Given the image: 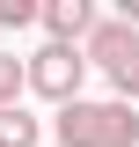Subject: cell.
Segmentation results:
<instances>
[{
	"label": "cell",
	"mask_w": 139,
	"mask_h": 147,
	"mask_svg": "<svg viewBox=\"0 0 139 147\" xmlns=\"http://www.w3.org/2000/svg\"><path fill=\"white\" fill-rule=\"evenodd\" d=\"M81 66H88V59L73 52V44H44V52L29 59V88L66 110V103H81Z\"/></svg>",
	"instance_id": "obj_1"
},
{
	"label": "cell",
	"mask_w": 139,
	"mask_h": 147,
	"mask_svg": "<svg viewBox=\"0 0 139 147\" xmlns=\"http://www.w3.org/2000/svg\"><path fill=\"white\" fill-rule=\"evenodd\" d=\"M37 22L51 30V44H73V37L95 30V7L88 0H51V7H37Z\"/></svg>",
	"instance_id": "obj_2"
},
{
	"label": "cell",
	"mask_w": 139,
	"mask_h": 147,
	"mask_svg": "<svg viewBox=\"0 0 139 147\" xmlns=\"http://www.w3.org/2000/svg\"><path fill=\"white\" fill-rule=\"evenodd\" d=\"M51 132H59V147H103V103H66Z\"/></svg>",
	"instance_id": "obj_3"
},
{
	"label": "cell",
	"mask_w": 139,
	"mask_h": 147,
	"mask_svg": "<svg viewBox=\"0 0 139 147\" xmlns=\"http://www.w3.org/2000/svg\"><path fill=\"white\" fill-rule=\"evenodd\" d=\"M132 52H139L132 22H103V30H88V59H95V66H124Z\"/></svg>",
	"instance_id": "obj_4"
},
{
	"label": "cell",
	"mask_w": 139,
	"mask_h": 147,
	"mask_svg": "<svg viewBox=\"0 0 139 147\" xmlns=\"http://www.w3.org/2000/svg\"><path fill=\"white\" fill-rule=\"evenodd\" d=\"M139 140V110L132 103H103V147H132Z\"/></svg>",
	"instance_id": "obj_5"
},
{
	"label": "cell",
	"mask_w": 139,
	"mask_h": 147,
	"mask_svg": "<svg viewBox=\"0 0 139 147\" xmlns=\"http://www.w3.org/2000/svg\"><path fill=\"white\" fill-rule=\"evenodd\" d=\"M0 147H37V118H29V110H0Z\"/></svg>",
	"instance_id": "obj_6"
},
{
	"label": "cell",
	"mask_w": 139,
	"mask_h": 147,
	"mask_svg": "<svg viewBox=\"0 0 139 147\" xmlns=\"http://www.w3.org/2000/svg\"><path fill=\"white\" fill-rule=\"evenodd\" d=\"M29 88V59H0V110H15Z\"/></svg>",
	"instance_id": "obj_7"
},
{
	"label": "cell",
	"mask_w": 139,
	"mask_h": 147,
	"mask_svg": "<svg viewBox=\"0 0 139 147\" xmlns=\"http://www.w3.org/2000/svg\"><path fill=\"white\" fill-rule=\"evenodd\" d=\"M110 88H117L110 103H139V52L124 59V66H110Z\"/></svg>",
	"instance_id": "obj_8"
},
{
	"label": "cell",
	"mask_w": 139,
	"mask_h": 147,
	"mask_svg": "<svg viewBox=\"0 0 139 147\" xmlns=\"http://www.w3.org/2000/svg\"><path fill=\"white\" fill-rule=\"evenodd\" d=\"M37 22V0H0V30H29Z\"/></svg>",
	"instance_id": "obj_9"
},
{
	"label": "cell",
	"mask_w": 139,
	"mask_h": 147,
	"mask_svg": "<svg viewBox=\"0 0 139 147\" xmlns=\"http://www.w3.org/2000/svg\"><path fill=\"white\" fill-rule=\"evenodd\" d=\"M124 22H139V0H124Z\"/></svg>",
	"instance_id": "obj_10"
}]
</instances>
